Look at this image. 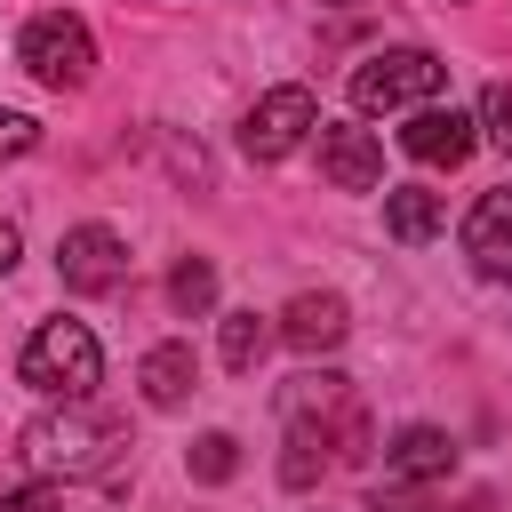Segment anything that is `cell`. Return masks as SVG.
I'll return each instance as SVG.
<instances>
[{
  "mask_svg": "<svg viewBox=\"0 0 512 512\" xmlns=\"http://www.w3.org/2000/svg\"><path fill=\"white\" fill-rule=\"evenodd\" d=\"M392 512H424V504H392Z\"/></svg>",
  "mask_w": 512,
  "mask_h": 512,
  "instance_id": "22",
  "label": "cell"
},
{
  "mask_svg": "<svg viewBox=\"0 0 512 512\" xmlns=\"http://www.w3.org/2000/svg\"><path fill=\"white\" fill-rule=\"evenodd\" d=\"M112 440H120V424L112 416H88L80 400H64V416H40V424H24V464L32 472H96L104 456H112Z\"/></svg>",
  "mask_w": 512,
  "mask_h": 512,
  "instance_id": "4",
  "label": "cell"
},
{
  "mask_svg": "<svg viewBox=\"0 0 512 512\" xmlns=\"http://www.w3.org/2000/svg\"><path fill=\"white\" fill-rule=\"evenodd\" d=\"M32 144H40V120H32V112H8V104H0V160H24Z\"/></svg>",
  "mask_w": 512,
  "mask_h": 512,
  "instance_id": "19",
  "label": "cell"
},
{
  "mask_svg": "<svg viewBox=\"0 0 512 512\" xmlns=\"http://www.w3.org/2000/svg\"><path fill=\"white\" fill-rule=\"evenodd\" d=\"M136 384H144V400H152V408H184V400H192V384H200L192 344H152V352H144V368H136Z\"/></svg>",
  "mask_w": 512,
  "mask_h": 512,
  "instance_id": "13",
  "label": "cell"
},
{
  "mask_svg": "<svg viewBox=\"0 0 512 512\" xmlns=\"http://www.w3.org/2000/svg\"><path fill=\"white\" fill-rule=\"evenodd\" d=\"M464 256H472L480 280H504V288H512V184H496V192L472 200V216H464Z\"/></svg>",
  "mask_w": 512,
  "mask_h": 512,
  "instance_id": "10",
  "label": "cell"
},
{
  "mask_svg": "<svg viewBox=\"0 0 512 512\" xmlns=\"http://www.w3.org/2000/svg\"><path fill=\"white\" fill-rule=\"evenodd\" d=\"M320 128V104H312V88H272V96H256L248 104V120H240V152L248 160H288L304 136Z\"/></svg>",
  "mask_w": 512,
  "mask_h": 512,
  "instance_id": "6",
  "label": "cell"
},
{
  "mask_svg": "<svg viewBox=\"0 0 512 512\" xmlns=\"http://www.w3.org/2000/svg\"><path fill=\"white\" fill-rule=\"evenodd\" d=\"M344 328H352V312H344V296H328V288L288 296V312L272 320V336H288L296 352H328V344H344Z\"/></svg>",
  "mask_w": 512,
  "mask_h": 512,
  "instance_id": "12",
  "label": "cell"
},
{
  "mask_svg": "<svg viewBox=\"0 0 512 512\" xmlns=\"http://www.w3.org/2000/svg\"><path fill=\"white\" fill-rule=\"evenodd\" d=\"M448 88V64L432 48H376L368 64H352V112H416Z\"/></svg>",
  "mask_w": 512,
  "mask_h": 512,
  "instance_id": "3",
  "label": "cell"
},
{
  "mask_svg": "<svg viewBox=\"0 0 512 512\" xmlns=\"http://www.w3.org/2000/svg\"><path fill=\"white\" fill-rule=\"evenodd\" d=\"M0 512H64V488L56 480H32V488H8Z\"/></svg>",
  "mask_w": 512,
  "mask_h": 512,
  "instance_id": "20",
  "label": "cell"
},
{
  "mask_svg": "<svg viewBox=\"0 0 512 512\" xmlns=\"http://www.w3.org/2000/svg\"><path fill=\"white\" fill-rule=\"evenodd\" d=\"M320 176H328L336 192H376V184H384V144H376V128H360V120H320Z\"/></svg>",
  "mask_w": 512,
  "mask_h": 512,
  "instance_id": "9",
  "label": "cell"
},
{
  "mask_svg": "<svg viewBox=\"0 0 512 512\" xmlns=\"http://www.w3.org/2000/svg\"><path fill=\"white\" fill-rule=\"evenodd\" d=\"M264 344H272V320H264V312H224L216 352H224V368H232V376H248V368L264 360Z\"/></svg>",
  "mask_w": 512,
  "mask_h": 512,
  "instance_id": "15",
  "label": "cell"
},
{
  "mask_svg": "<svg viewBox=\"0 0 512 512\" xmlns=\"http://www.w3.org/2000/svg\"><path fill=\"white\" fill-rule=\"evenodd\" d=\"M16 376L40 392V400H88L104 384V344L88 320H40L16 352Z\"/></svg>",
  "mask_w": 512,
  "mask_h": 512,
  "instance_id": "2",
  "label": "cell"
},
{
  "mask_svg": "<svg viewBox=\"0 0 512 512\" xmlns=\"http://www.w3.org/2000/svg\"><path fill=\"white\" fill-rule=\"evenodd\" d=\"M184 464H192V480H200V488H224V480L240 472V440H232V432H200Z\"/></svg>",
  "mask_w": 512,
  "mask_h": 512,
  "instance_id": "17",
  "label": "cell"
},
{
  "mask_svg": "<svg viewBox=\"0 0 512 512\" xmlns=\"http://www.w3.org/2000/svg\"><path fill=\"white\" fill-rule=\"evenodd\" d=\"M56 280H64L72 296H112V288L128 280V240H120L112 224H72V232L56 240Z\"/></svg>",
  "mask_w": 512,
  "mask_h": 512,
  "instance_id": "7",
  "label": "cell"
},
{
  "mask_svg": "<svg viewBox=\"0 0 512 512\" xmlns=\"http://www.w3.org/2000/svg\"><path fill=\"white\" fill-rule=\"evenodd\" d=\"M280 416H288V456H280V480H288V488H312V472H320L312 448H336L344 464L368 456V416H360V400H352V376H336V368L296 376V384L280 392Z\"/></svg>",
  "mask_w": 512,
  "mask_h": 512,
  "instance_id": "1",
  "label": "cell"
},
{
  "mask_svg": "<svg viewBox=\"0 0 512 512\" xmlns=\"http://www.w3.org/2000/svg\"><path fill=\"white\" fill-rule=\"evenodd\" d=\"M16 64L40 80V88H88V72H96V40H88V24L80 16H64V8H48V16H32L24 24V40H16Z\"/></svg>",
  "mask_w": 512,
  "mask_h": 512,
  "instance_id": "5",
  "label": "cell"
},
{
  "mask_svg": "<svg viewBox=\"0 0 512 512\" xmlns=\"http://www.w3.org/2000/svg\"><path fill=\"white\" fill-rule=\"evenodd\" d=\"M168 304H176L184 320H200V312L216 304V264H208V256H184V264L168 272Z\"/></svg>",
  "mask_w": 512,
  "mask_h": 512,
  "instance_id": "16",
  "label": "cell"
},
{
  "mask_svg": "<svg viewBox=\"0 0 512 512\" xmlns=\"http://www.w3.org/2000/svg\"><path fill=\"white\" fill-rule=\"evenodd\" d=\"M496 152H512V80H488V96H480V120H472Z\"/></svg>",
  "mask_w": 512,
  "mask_h": 512,
  "instance_id": "18",
  "label": "cell"
},
{
  "mask_svg": "<svg viewBox=\"0 0 512 512\" xmlns=\"http://www.w3.org/2000/svg\"><path fill=\"white\" fill-rule=\"evenodd\" d=\"M472 144H480V128H472V112H456V104H416L408 128H400V152H408L416 168H464Z\"/></svg>",
  "mask_w": 512,
  "mask_h": 512,
  "instance_id": "8",
  "label": "cell"
},
{
  "mask_svg": "<svg viewBox=\"0 0 512 512\" xmlns=\"http://www.w3.org/2000/svg\"><path fill=\"white\" fill-rule=\"evenodd\" d=\"M448 472H456V440H448L440 424L392 432V448H384V480H392V488H432V480H448Z\"/></svg>",
  "mask_w": 512,
  "mask_h": 512,
  "instance_id": "11",
  "label": "cell"
},
{
  "mask_svg": "<svg viewBox=\"0 0 512 512\" xmlns=\"http://www.w3.org/2000/svg\"><path fill=\"white\" fill-rule=\"evenodd\" d=\"M440 224H448V200H440V192H424V184H400V192H384V232H392L400 248H424Z\"/></svg>",
  "mask_w": 512,
  "mask_h": 512,
  "instance_id": "14",
  "label": "cell"
},
{
  "mask_svg": "<svg viewBox=\"0 0 512 512\" xmlns=\"http://www.w3.org/2000/svg\"><path fill=\"white\" fill-rule=\"evenodd\" d=\"M16 248H24V240H16V224H8V216H0V272H8V264H16Z\"/></svg>",
  "mask_w": 512,
  "mask_h": 512,
  "instance_id": "21",
  "label": "cell"
}]
</instances>
